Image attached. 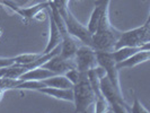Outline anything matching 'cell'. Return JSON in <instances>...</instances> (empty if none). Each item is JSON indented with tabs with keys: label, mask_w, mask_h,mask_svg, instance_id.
<instances>
[{
	"label": "cell",
	"mask_w": 150,
	"mask_h": 113,
	"mask_svg": "<svg viewBox=\"0 0 150 113\" xmlns=\"http://www.w3.org/2000/svg\"><path fill=\"white\" fill-rule=\"evenodd\" d=\"M52 4L58 8L61 17H62L63 22L66 24L68 33L71 36L77 38L81 44L91 46L93 34L88 31V28L86 26H83L81 23L78 22V19L72 15V13L70 11V9L68 7V1L57 0V1H53Z\"/></svg>",
	"instance_id": "obj_1"
},
{
	"label": "cell",
	"mask_w": 150,
	"mask_h": 113,
	"mask_svg": "<svg viewBox=\"0 0 150 113\" xmlns=\"http://www.w3.org/2000/svg\"><path fill=\"white\" fill-rule=\"evenodd\" d=\"M75 112L83 113L88 110L91 104L95 103V94L90 86L87 72H80V78L72 87Z\"/></svg>",
	"instance_id": "obj_2"
},
{
	"label": "cell",
	"mask_w": 150,
	"mask_h": 113,
	"mask_svg": "<svg viewBox=\"0 0 150 113\" xmlns=\"http://www.w3.org/2000/svg\"><path fill=\"white\" fill-rule=\"evenodd\" d=\"M150 43V18L146 23L133 30L121 32L120 38L117 40L114 50L123 46H142Z\"/></svg>",
	"instance_id": "obj_3"
},
{
	"label": "cell",
	"mask_w": 150,
	"mask_h": 113,
	"mask_svg": "<svg viewBox=\"0 0 150 113\" xmlns=\"http://www.w3.org/2000/svg\"><path fill=\"white\" fill-rule=\"evenodd\" d=\"M99 90L103 97L106 99L111 111L116 113L130 112V106L125 103L123 94H120L113 87V85L105 75L99 77Z\"/></svg>",
	"instance_id": "obj_4"
},
{
	"label": "cell",
	"mask_w": 150,
	"mask_h": 113,
	"mask_svg": "<svg viewBox=\"0 0 150 113\" xmlns=\"http://www.w3.org/2000/svg\"><path fill=\"white\" fill-rule=\"evenodd\" d=\"M121 32L113 26L104 31H96L91 38V48L95 51L112 52L120 38Z\"/></svg>",
	"instance_id": "obj_5"
},
{
	"label": "cell",
	"mask_w": 150,
	"mask_h": 113,
	"mask_svg": "<svg viewBox=\"0 0 150 113\" xmlns=\"http://www.w3.org/2000/svg\"><path fill=\"white\" fill-rule=\"evenodd\" d=\"M96 59L97 65L104 69L105 76L111 82L113 87L122 94L120 85V78H119V69L116 68V62L113 58L111 52H103V51H96Z\"/></svg>",
	"instance_id": "obj_6"
},
{
	"label": "cell",
	"mask_w": 150,
	"mask_h": 113,
	"mask_svg": "<svg viewBox=\"0 0 150 113\" xmlns=\"http://www.w3.org/2000/svg\"><path fill=\"white\" fill-rule=\"evenodd\" d=\"M74 61L76 63V69L79 72H87L97 66L96 51L91 46L81 44L76 51Z\"/></svg>",
	"instance_id": "obj_7"
},
{
	"label": "cell",
	"mask_w": 150,
	"mask_h": 113,
	"mask_svg": "<svg viewBox=\"0 0 150 113\" xmlns=\"http://www.w3.org/2000/svg\"><path fill=\"white\" fill-rule=\"evenodd\" d=\"M42 67L51 70L55 75H64L68 70L76 68V63L74 60L64 59L60 54H57L52 57L50 60H47L45 63L42 65Z\"/></svg>",
	"instance_id": "obj_8"
},
{
	"label": "cell",
	"mask_w": 150,
	"mask_h": 113,
	"mask_svg": "<svg viewBox=\"0 0 150 113\" xmlns=\"http://www.w3.org/2000/svg\"><path fill=\"white\" fill-rule=\"evenodd\" d=\"M61 36H62V41H61V49H60V54L62 58L64 59H70V60H74V57H75V53L77 51V49L81 45V43L75 38L74 36H71L68 31L66 32H62L61 33Z\"/></svg>",
	"instance_id": "obj_9"
},
{
	"label": "cell",
	"mask_w": 150,
	"mask_h": 113,
	"mask_svg": "<svg viewBox=\"0 0 150 113\" xmlns=\"http://www.w3.org/2000/svg\"><path fill=\"white\" fill-rule=\"evenodd\" d=\"M50 4H51V1L45 0L43 2H40V4H36V5L30 6V7H19V6H18V7L16 8L15 13L21 16L25 22H30L32 19L36 18V16H38L42 10L49 9Z\"/></svg>",
	"instance_id": "obj_10"
},
{
	"label": "cell",
	"mask_w": 150,
	"mask_h": 113,
	"mask_svg": "<svg viewBox=\"0 0 150 113\" xmlns=\"http://www.w3.org/2000/svg\"><path fill=\"white\" fill-rule=\"evenodd\" d=\"M149 59H150V49H144V50H141L139 52L132 54L131 57L127 58L125 60L117 62L116 63V68L119 70L123 69V68H132L138 66V65H140V63L147 62Z\"/></svg>",
	"instance_id": "obj_11"
},
{
	"label": "cell",
	"mask_w": 150,
	"mask_h": 113,
	"mask_svg": "<svg viewBox=\"0 0 150 113\" xmlns=\"http://www.w3.org/2000/svg\"><path fill=\"white\" fill-rule=\"evenodd\" d=\"M40 93H43L45 95H49L60 101L74 102V92L72 88H55V87H43L38 90Z\"/></svg>",
	"instance_id": "obj_12"
},
{
	"label": "cell",
	"mask_w": 150,
	"mask_h": 113,
	"mask_svg": "<svg viewBox=\"0 0 150 113\" xmlns=\"http://www.w3.org/2000/svg\"><path fill=\"white\" fill-rule=\"evenodd\" d=\"M61 41H62V36H61L60 34V31L58 28V26H57V24L54 22L53 17L50 14V36H49L47 44H46L44 51L42 53L51 52L53 49H55L58 45L61 44Z\"/></svg>",
	"instance_id": "obj_13"
},
{
	"label": "cell",
	"mask_w": 150,
	"mask_h": 113,
	"mask_svg": "<svg viewBox=\"0 0 150 113\" xmlns=\"http://www.w3.org/2000/svg\"><path fill=\"white\" fill-rule=\"evenodd\" d=\"M53 75H55V74H53L51 70L40 66V67L32 68L30 70L25 71L18 79H21V80H43L45 78H49Z\"/></svg>",
	"instance_id": "obj_14"
},
{
	"label": "cell",
	"mask_w": 150,
	"mask_h": 113,
	"mask_svg": "<svg viewBox=\"0 0 150 113\" xmlns=\"http://www.w3.org/2000/svg\"><path fill=\"white\" fill-rule=\"evenodd\" d=\"M144 49H150V43H147V44L142 45V46H123V48H120V49L113 50L111 53H112L115 62L117 63V62L125 60L127 58L131 57L132 54L139 52L141 50H144Z\"/></svg>",
	"instance_id": "obj_15"
},
{
	"label": "cell",
	"mask_w": 150,
	"mask_h": 113,
	"mask_svg": "<svg viewBox=\"0 0 150 113\" xmlns=\"http://www.w3.org/2000/svg\"><path fill=\"white\" fill-rule=\"evenodd\" d=\"M43 83L47 87H55V88H72L74 87V84L64 75H53L49 78L43 79Z\"/></svg>",
	"instance_id": "obj_16"
},
{
	"label": "cell",
	"mask_w": 150,
	"mask_h": 113,
	"mask_svg": "<svg viewBox=\"0 0 150 113\" xmlns=\"http://www.w3.org/2000/svg\"><path fill=\"white\" fill-rule=\"evenodd\" d=\"M43 87H46L43 80H21V83L16 86V90H38Z\"/></svg>",
	"instance_id": "obj_17"
},
{
	"label": "cell",
	"mask_w": 150,
	"mask_h": 113,
	"mask_svg": "<svg viewBox=\"0 0 150 113\" xmlns=\"http://www.w3.org/2000/svg\"><path fill=\"white\" fill-rule=\"evenodd\" d=\"M41 55L42 53H24V54L14 57V60H15V63H18V65H30L38 59Z\"/></svg>",
	"instance_id": "obj_18"
},
{
	"label": "cell",
	"mask_w": 150,
	"mask_h": 113,
	"mask_svg": "<svg viewBox=\"0 0 150 113\" xmlns=\"http://www.w3.org/2000/svg\"><path fill=\"white\" fill-rule=\"evenodd\" d=\"M130 112L131 113H149V110L146 109V107L140 103L139 98L137 97V96H134L133 104L130 107Z\"/></svg>",
	"instance_id": "obj_19"
},
{
	"label": "cell",
	"mask_w": 150,
	"mask_h": 113,
	"mask_svg": "<svg viewBox=\"0 0 150 113\" xmlns=\"http://www.w3.org/2000/svg\"><path fill=\"white\" fill-rule=\"evenodd\" d=\"M64 76L67 77L68 79L71 82V83L75 85L78 80H79V78H80V72L76 69V68H74V69H70V70H68L67 72L64 74Z\"/></svg>",
	"instance_id": "obj_20"
},
{
	"label": "cell",
	"mask_w": 150,
	"mask_h": 113,
	"mask_svg": "<svg viewBox=\"0 0 150 113\" xmlns=\"http://www.w3.org/2000/svg\"><path fill=\"white\" fill-rule=\"evenodd\" d=\"M14 63H15L14 57L13 58H0V68L9 67V66H11Z\"/></svg>",
	"instance_id": "obj_21"
},
{
	"label": "cell",
	"mask_w": 150,
	"mask_h": 113,
	"mask_svg": "<svg viewBox=\"0 0 150 113\" xmlns=\"http://www.w3.org/2000/svg\"><path fill=\"white\" fill-rule=\"evenodd\" d=\"M6 90H2L1 87H0V101H1V98H2V96H4V93H5Z\"/></svg>",
	"instance_id": "obj_22"
},
{
	"label": "cell",
	"mask_w": 150,
	"mask_h": 113,
	"mask_svg": "<svg viewBox=\"0 0 150 113\" xmlns=\"http://www.w3.org/2000/svg\"><path fill=\"white\" fill-rule=\"evenodd\" d=\"M47 1H52V0H47Z\"/></svg>",
	"instance_id": "obj_23"
},
{
	"label": "cell",
	"mask_w": 150,
	"mask_h": 113,
	"mask_svg": "<svg viewBox=\"0 0 150 113\" xmlns=\"http://www.w3.org/2000/svg\"><path fill=\"white\" fill-rule=\"evenodd\" d=\"M79 1H83V0H79Z\"/></svg>",
	"instance_id": "obj_24"
}]
</instances>
